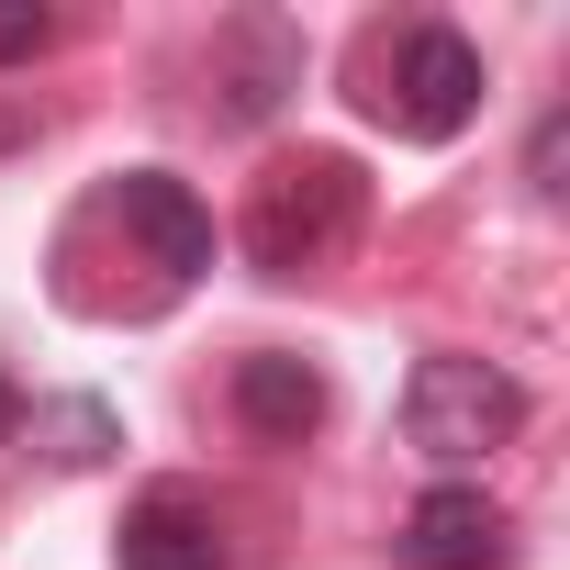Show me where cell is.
<instances>
[{
    "mask_svg": "<svg viewBox=\"0 0 570 570\" xmlns=\"http://www.w3.org/2000/svg\"><path fill=\"white\" fill-rule=\"evenodd\" d=\"M202 79H213V124H268L279 101L303 90V35L279 12H235V23H213Z\"/></svg>",
    "mask_w": 570,
    "mask_h": 570,
    "instance_id": "5b68a950",
    "label": "cell"
},
{
    "mask_svg": "<svg viewBox=\"0 0 570 570\" xmlns=\"http://www.w3.org/2000/svg\"><path fill=\"white\" fill-rule=\"evenodd\" d=\"M358 112L403 146H448L481 112V46L459 23H370L358 35Z\"/></svg>",
    "mask_w": 570,
    "mask_h": 570,
    "instance_id": "3957f363",
    "label": "cell"
},
{
    "mask_svg": "<svg viewBox=\"0 0 570 570\" xmlns=\"http://www.w3.org/2000/svg\"><path fill=\"white\" fill-rule=\"evenodd\" d=\"M358 213H370V179L336 157V146H303V157H268L257 190H246V268L257 279H325L347 246H358Z\"/></svg>",
    "mask_w": 570,
    "mask_h": 570,
    "instance_id": "7a4b0ae2",
    "label": "cell"
},
{
    "mask_svg": "<svg viewBox=\"0 0 570 570\" xmlns=\"http://www.w3.org/2000/svg\"><path fill=\"white\" fill-rule=\"evenodd\" d=\"M559 157H570V112H548V124H537V146H525V179H537V190H559Z\"/></svg>",
    "mask_w": 570,
    "mask_h": 570,
    "instance_id": "8fae6325",
    "label": "cell"
},
{
    "mask_svg": "<svg viewBox=\"0 0 570 570\" xmlns=\"http://www.w3.org/2000/svg\"><path fill=\"white\" fill-rule=\"evenodd\" d=\"M0 436H23V392L12 381H0Z\"/></svg>",
    "mask_w": 570,
    "mask_h": 570,
    "instance_id": "7c38bea8",
    "label": "cell"
},
{
    "mask_svg": "<svg viewBox=\"0 0 570 570\" xmlns=\"http://www.w3.org/2000/svg\"><path fill=\"white\" fill-rule=\"evenodd\" d=\"M514 425H525V381L514 370H492V358H425L414 381H403V436H414V459H436V470H470V459H492V448H514Z\"/></svg>",
    "mask_w": 570,
    "mask_h": 570,
    "instance_id": "277c9868",
    "label": "cell"
},
{
    "mask_svg": "<svg viewBox=\"0 0 570 570\" xmlns=\"http://www.w3.org/2000/svg\"><path fill=\"white\" fill-rule=\"evenodd\" d=\"M403 570H503V503L481 481H436L414 514H403Z\"/></svg>",
    "mask_w": 570,
    "mask_h": 570,
    "instance_id": "8992f818",
    "label": "cell"
},
{
    "mask_svg": "<svg viewBox=\"0 0 570 570\" xmlns=\"http://www.w3.org/2000/svg\"><path fill=\"white\" fill-rule=\"evenodd\" d=\"M90 268H124V279H112V325L168 314L190 279L213 268V213H202V190L168 179V168H124V179H101V190L57 224V303L79 292Z\"/></svg>",
    "mask_w": 570,
    "mask_h": 570,
    "instance_id": "6da1fadb",
    "label": "cell"
},
{
    "mask_svg": "<svg viewBox=\"0 0 570 570\" xmlns=\"http://www.w3.org/2000/svg\"><path fill=\"white\" fill-rule=\"evenodd\" d=\"M235 425H246L257 448H303V436L325 425V370H314V358H279V347L235 358Z\"/></svg>",
    "mask_w": 570,
    "mask_h": 570,
    "instance_id": "52a82bcc",
    "label": "cell"
},
{
    "mask_svg": "<svg viewBox=\"0 0 570 570\" xmlns=\"http://www.w3.org/2000/svg\"><path fill=\"white\" fill-rule=\"evenodd\" d=\"M124 570H224V525L190 503V492H146L135 514H124V548H112Z\"/></svg>",
    "mask_w": 570,
    "mask_h": 570,
    "instance_id": "ba28073f",
    "label": "cell"
},
{
    "mask_svg": "<svg viewBox=\"0 0 570 570\" xmlns=\"http://www.w3.org/2000/svg\"><path fill=\"white\" fill-rule=\"evenodd\" d=\"M57 46V12H35V0H0V68H35Z\"/></svg>",
    "mask_w": 570,
    "mask_h": 570,
    "instance_id": "30bf717a",
    "label": "cell"
},
{
    "mask_svg": "<svg viewBox=\"0 0 570 570\" xmlns=\"http://www.w3.org/2000/svg\"><path fill=\"white\" fill-rule=\"evenodd\" d=\"M23 448H46L57 470H90V459H112V448H124V425H112V403L68 392V403H23Z\"/></svg>",
    "mask_w": 570,
    "mask_h": 570,
    "instance_id": "9c48e42d",
    "label": "cell"
}]
</instances>
